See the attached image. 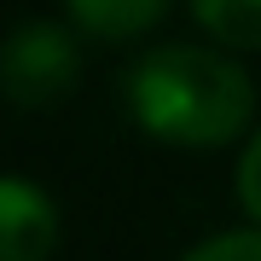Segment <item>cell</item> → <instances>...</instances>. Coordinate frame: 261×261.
<instances>
[{
  "label": "cell",
  "mask_w": 261,
  "mask_h": 261,
  "mask_svg": "<svg viewBox=\"0 0 261 261\" xmlns=\"http://www.w3.org/2000/svg\"><path fill=\"white\" fill-rule=\"evenodd\" d=\"M128 111L163 145L209 151L250 128L255 87L226 53L209 47H151L128 70Z\"/></svg>",
  "instance_id": "6da1fadb"
},
{
  "label": "cell",
  "mask_w": 261,
  "mask_h": 261,
  "mask_svg": "<svg viewBox=\"0 0 261 261\" xmlns=\"http://www.w3.org/2000/svg\"><path fill=\"white\" fill-rule=\"evenodd\" d=\"M75 70H82V53H75L70 29L23 23L0 47V93L12 105H23V111H41V105H58L70 93Z\"/></svg>",
  "instance_id": "7a4b0ae2"
},
{
  "label": "cell",
  "mask_w": 261,
  "mask_h": 261,
  "mask_svg": "<svg viewBox=\"0 0 261 261\" xmlns=\"http://www.w3.org/2000/svg\"><path fill=\"white\" fill-rule=\"evenodd\" d=\"M58 244V203L35 180L0 174V261H47Z\"/></svg>",
  "instance_id": "3957f363"
},
{
  "label": "cell",
  "mask_w": 261,
  "mask_h": 261,
  "mask_svg": "<svg viewBox=\"0 0 261 261\" xmlns=\"http://www.w3.org/2000/svg\"><path fill=\"white\" fill-rule=\"evenodd\" d=\"M70 18L99 41H128V35H145L151 23L168 12V0H64Z\"/></svg>",
  "instance_id": "277c9868"
},
{
  "label": "cell",
  "mask_w": 261,
  "mask_h": 261,
  "mask_svg": "<svg viewBox=\"0 0 261 261\" xmlns=\"http://www.w3.org/2000/svg\"><path fill=\"white\" fill-rule=\"evenodd\" d=\"M192 12L226 47H244V53L261 47V0H192Z\"/></svg>",
  "instance_id": "5b68a950"
},
{
  "label": "cell",
  "mask_w": 261,
  "mask_h": 261,
  "mask_svg": "<svg viewBox=\"0 0 261 261\" xmlns=\"http://www.w3.org/2000/svg\"><path fill=\"white\" fill-rule=\"evenodd\" d=\"M180 261H261V226H250V232H221V238H203L197 250H186Z\"/></svg>",
  "instance_id": "8992f818"
},
{
  "label": "cell",
  "mask_w": 261,
  "mask_h": 261,
  "mask_svg": "<svg viewBox=\"0 0 261 261\" xmlns=\"http://www.w3.org/2000/svg\"><path fill=\"white\" fill-rule=\"evenodd\" d=\"M238 203L261 226V128L250 134V145H244V157H238Z\"/></svg>",
  "instance_id": "52a82bcc"
}]
</instances>
